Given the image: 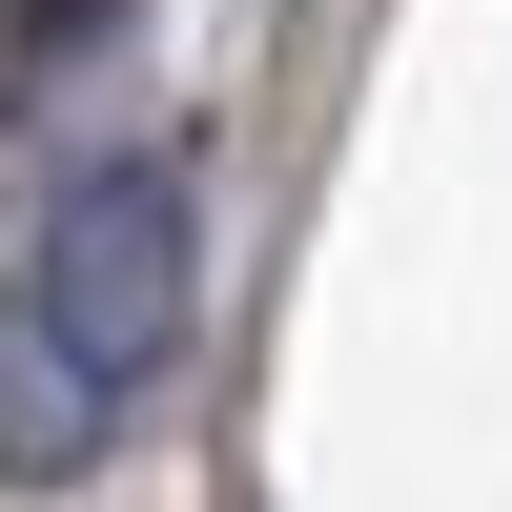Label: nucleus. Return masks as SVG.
I'll return each instance as SVG.
<instances>
[{
    "instance_id": "7ed1b4c3",
    "label": "nucleus",
    "mask_w": 512,
    "mask_h": 512,
    "mask_svg": "<svg viewBox=\"0 0 512 512\" xmlns=\"http://www.w3.org/2000/svg\"><path fill=\"white\" fill-rule=\"evenodd\" d=\"M123 21V0H21V41H41V62H62V41H103Z\"/></svg>"
},
{
    "instance_id": "f03ea898",
    "label": "nucleus",
    "mask_w": 512,
    "mask_h": 512,
    "mask_svg": "<svg viewBox=\"0 0 512 512\" xmlns=\"http://www.w3.org/2000/svg\"><path fill=\"white\" fill-rule=\"evenodd\" d=\"M103 410H123V390L21 308V287H0V472H82V451H103Z\"/></svg>"
},
{
    "instance_id": "f257e3e1",
    "label": "nucleus",
    "mask_w": 512,
    "mask_h": 512,
    "mask_svg": "<svg viewBox=\"0 0 512 512\" xmlns=\"http://www.w3.org/2000/svg\"><path fill=\"white\" fill-rule=\"evenodd\" d=\"M21 308L62 328L103 390H144L164 328H185V164H82L62 226H41V267H21Z\"/></svg>"
}]
</instances>
